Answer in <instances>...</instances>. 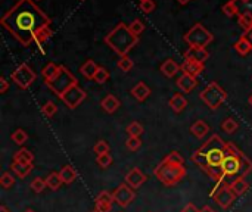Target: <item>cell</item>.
<instances>
[{"instance_id": "44", "label": "cell", "mask_w": 252, "mask_h": 212, "mask_svg": "<svg viewBox=\"0 0 252 212\" xmlns=\"http://www.w3.org/2000/svg\"><path fill=\"white\" fill-rule=\"evenodd\" d=\"M128 28H130V31H131L134 35H137V37H139V35L145 31V24H143L140 19H134V21L130 24V27H128Z\"/></svg>"}, {"instance_id": "22", "label": "cell", "mask_w": 252, "mask_h": 212, "mask_svg": "<svg viewBox=\"0 0 252 212\" xmlns=\"http://www.w3.org/2000/svg\"><path fill=\"white\" fill-rule=\"evenodd\" d=\"M50 35H52V30H50V27H49V25L41 27V28L34 34V41L37 43V46L40 47V50H41V52H44V50H43V43H44V41H47V40L50 38Z\"/></svg>"}, {"instance_id": "39", "label": "cell", "mask_w": 252, "mask_h": 212, "mask_svg": "<svg viewBox=\"0 0 252 212\" xmlns=\"http://www.w3.org/2000/svg\"><path fill=\"white\" fill-rule=\"evenodd\" d=\"M108 80H109V71H108L106 68L99 66V69H97V72H96V75H94V81H96L97 84H105Z\"/></svg>"}, {"instance_id": "4", "label": "cell", "mask_w": 252, "mask_h": 212, "mask_svg": "<svg viewBox=\"0 0 252 212\" xmlns=\"http://www.w3.org/2000/svg\"><path fill=\"white\" fill-rule=\"evenodd\" d=\"M105 43L120 56H126L139 43V37L130 31L128 25H126L124 22H120L105 37Z\"/></svg>"}, {"instance_id": "28", "label": "cell", "mask_w": 252, "mask_h": 212, "mask_svg": "<svg viewBox=\"0 0 252 212\" xmlns=\"http://www.w3.org/2000/svg\"><path fill=\"white\" fill-rule=\"evenodd\" d=\"M13 161H15V162H21V164H32L34 155H32L28 149L22 148V149H19V151L13 155Z\"/></svg>"}, {"instance_id": "3", "label": "cell", "mask_w": 252, "mask_h": 212, "mask_svg": "<svg viewBox=\"0 0 252 212\" xmlns=\"http://www.w3.org/2000/svg\"><path fill=\"white\" fill-rule=\"evenodd\" d=\"M252 171V161L235 145L227 143V155L223 162L224 177L242 179Z\"/></svg>"}, {"instance_id": "16", "label": "cell", "mask_w": 252, "mask_h": 212, "mask_svg": "<svg viewBox=\"0 0 252 212\" xmlns=\"http://www.w3.org/2000/svg\"><path fill=\"white\" fill-rule=\"evenodd\" d=\"M114 204V196L109 192H100L96 198V208L100 212H111Z\"/></svg>"}, {"instance_id": "29", "label": "cell", "mask_w": 252, "mask_h": 212, "mask_svg": "<svg viewBox=\"0 0 252 212\" xmlns=\"http://www.w3.org/2000/svg\"><path fill=\"white\" fill-rule=\"evenodd\" d=\"M235 49H236V52H238L239 55L245 56V55H248L250 52H252V43L245 37V35H242V37L236 41Z\"/></svg>"}, {"instance_id": "59", "label": "cell", "mask_w": 252, "mask_h": 212, "mask_svg": "<svg viewBox=\"0 0 252 212\" xmlns=\"http://www.w3.org/2000/svg\"><path fill=\"white\" fill-rule=\"evenodd\" d=\"M35 1H37V0H35Z\"/></svg>"}, {"instance_id": "24", "label": "cell", "mask_w": 252, "mask_h": 212, "mask_svg": "<svg viewBox=\"0 0 252 212\" xmlns=\"http://www.w3.org/2000/svg\"><path fill=\"white\" fill-rule=\"evenodd\" d=\"M230 184V189L233 190V193L236 195V198L238 196H242L247 190H248V187H250V184H248V182L245 180V177H242V179H235L232 183H229Z\"/></svg>"}, {"instance_id": "14", "label": "cell", "mask_w": 252, "mask_h": 212, "mask_svg": "<svg viewBox=\"0 0 252 212\" xmlns=\"http://www.w3.org/2000/svg\"><path fill=\"white\" fill-rule=\"evenodd\" d=\"M204 69H205V65H204V63L195 62V61H188V59H185L183 63L180 65V71H182L183 74H188V75L195 77V78H196L198 75H201V74L204 72Z\"/></svg>"}, {"instance_id": "58", "label": "cell", "mask_w": 252, "mask_h": 212, "mask_svg": "<svg viewBox=\"0 0 252 212\" xmlns=\"http://www.w3.org/2000/svg\"><path fill=\"white\" fill-rule=\"evenodd\" d=\"M140 1H143V0H140Z\"/></svg>"}, {"instance_id": "34", "label": "cell", "mask_w": 252, "mask_h": 212, "mask_svg": "<svg viewBox=\"0 0 252 212\" xmlns=\"http://www.w3.org/2000/svg\"><path fill=\"white\" fill-rule=\"evenodd\" d=\"M223 12L227 15V16H235V15H239L241 10H239V6L235 0H230L227 1L224 6H223Z\"/></svg>"}, {"instance_id": "37", "label": "cell", "mask_w": 252, "mask_h": 212, "mask_svg": "<svg viewBox=\"0 0 252 212\" xmlns=\"http://www.w3.org/2000/svg\"><path fill=\"white\" fill-rule=\"evenodd\" d=\"M0 186H1L3 189H12V187L15 186V177H13L10 173L4 171V173L1 174V177H0Z\"/></svg>"}, {"instance_id": "53", "label": "cell", "mask_w": 252, "mask_h": 212, "mask_svg": "<svg viewBox=\"0 0 252 212\" xmlns=\"http://www.w3.org/2000/svg\"><path fill=\"white\" fill-rule=\"evenodd\" d=\"M177 1H179L180 4H186V3H189L190 0H177Z\"/></svg>"}, {"instance_id": "12", "label": "cell", "mask_w": 252, "mask_h": 212, "mask_svg": "<svg viewBox=\"0 0 252 212\" xmlns=\"http://www.w3.org/2000/svg\"><path fill=\"white\" fill-rule=\"evenodd\" d=\"M112 196H114V202H115L118 207H121V208L128 207V205L136 199L134 189H131L127 183L120 184V186L112 192Z\"/></svg>"}, {"instance_id": "56", "label": "cell", "mask_w": 252, "mask_h": 212, "mask_svg": "<svg viewBox=\"0 0 252 212\" xmlns=\"http://www.w3.org/2000/svg\"><path fill=\"white\" fill-rule=\"evenodd\" d=\"M24 212H35L34 210H27V211H24Z\"/></svg>"}, {"instance_id": "5", "label": "cell", "mask_w": 252, "mask_h": 212, "mask_svg": "<svg viewBox=\"0 0 252 212\" xmlns=\"http://www.w3.org/2000/svg\"><path fill=\"white\" fill-rule=\"evenodd\" d=\"M155 177L164 184V186H176L177 183L182 182V179L186 176V168L183 165H174L167 161H162L155 170H154Z\"/></svg>"}, {"instance_id": "26", "label": "cell", "mask_w": 252, "mask_h": 212, "mask_svg": "<svg viewBox=\"0 0 252 212\" xmlns=\"http://www.w3.org/2000/svg\"><path fill=\"white\" fill-rule=\"evenodd\" d=\"M10 167H12V171H13L19 179L27 177V176L32 171V168H34L32 164H21V162H15V161H13V164H12Z\"/></svg>"}, {"instance_id": "31", "label": "cell", "mask_w": 252, "mask_h": 212, "mask_svg": "<svg viewBox=\"0 0 252 212\" xmlns=\"http://www.w3.org/2000/svg\"><path fill=\"white\" fill-rule=\"evenodd\" d=\"M58 72H59V66H58V65H55L53 62H50V63H47V65L43 68L41 75H43L44 81H46V83H49V81H52V80L58 75Z\"/></svg>"}, {"instance_id": "2", "label": "cell", "mask_w": 252, "mask_h": 212, "mask_svg": "<svg viewBox=\"0 0 252 212\" xmlns=\"http://www.w3.org/2000/svg\"><path fill=\"white\" fill-rule=\"evenodd\" d=\"M227 155V143L219 136L213 134L199 149L192 155V161L204 170L211 180L216 183L224 182L223 162Z\"/></svg>"}, {"instance_id": "10", "label": "cell", "mask_w": 252, "mask_h": 212, "mask_svg": "<svg viewBox=\"0 0 252 212\" xmlns=\"http://www.w3.org/2000/svg\"><path fill=\"white\" fill-rule=\"evenodd\" d=\"M12 81L19 87V89H28L30 86H32V83H35L37 80V74L35 71H32V68L27 63H21L13 72H12Z\"/></svg>"}, {"instance_id": "45", "label": "cell", "mask_w": 252, "mask_h": 212, "mask_svg": "<svg viewBox=\"0 0 252 212\" xmlns=\"http://www.w3.org/2000/svg\"><path fill=\"white\" fill-rule=\"evenodd\" d=\"M164 161H167V162H170V164H174V165H183L185 164V159H183V156L179 153V152H171Z\"/></svg>"}, {"instance_id": "38", "label": "cell", "mask_w": 252, "mask_h": 212, "mask_svg": "<svg viewBox=\"0 0 252 212\" xmlns=\"http://www.w3.org/2000/svg\"><path fill=\"white\" fill-rule=\"evenodd\" d=\"M10 139H12V142H15L16 145H24V143L27 142V139H28V134H27L22 128H18V130H15V131L12 133Z\"/></svg>"}, {"instance_id": "55", "label": "cell", "mask_w": 252, "mask_h": 212, "mask_svg": "<svg viewBox=\"0 0 252 212\" xmlns=\"http://www.w3.org/2000/svg\"><path fill=\"white\" fill-rule=\"evenodd\" d=\"M241 3H248V1H251V0H239Z\"/></svg>"}, {"instance_id": "30", "label": "cell", "mask_w": 252, "mask_h": 212, "mask_svg": "<svg viewBox=\"0 0 252 212\" xmlns=\"http://www.w3.org/2000/svg\"><path fill=\"white\" fill-rule=\"evenodd\" d=\"M46 184H47V187H49L50 190L55 192V190H59V189H61V186L63 184V182H62L59 173H50V174L46 177Z\"/></svg>"}, {"instance_id": "43", "label": "cell", "mask_w": 252, "mask_h": 212, "mask_svg": "<svg viewBox=\"0 0 252 212\" xmlns=\"http://www.w3.org/2000/svg\"><path fill=\"white\" fill-rule=\"evenodd\" d=\"M93 152H94L97 156H100V155H105V153H109V145H108L105 140H99V142L94 145V148H93Z\"/></svg>"}, {"instance_id": "42", "label": "cell", "mask_w": 252, "mask_h": 212, "mask_svg": "<svg viewBox=\"0 0 252 212\" xmlns=\"http://www.w3.org/2000/svg\"><path fill=\"white\" fill-rule=\"evenodd\" d=\"M140 146H142V140H140V137H128V139H127V142H126V148H127L128 151H131V152L139 151V149H140Z\"/></svg>"}, {"instance_id": "7", "label": "cell", "mask_w": 252, "mask_h": 212, "mask_svg": "<svg viewBox=\"0 0 252 212\" xmlns=\"http://www.w3.org/2000/svg\"><path fill=\"white\" fill-rule=\"evenodd\" d=\"M199 99L210 108V109H219L227 99V93L223 87H220L219 83L213 81L210 83L199 94Z\"/></svg>"}, {"instance_id": "6", "label": "cell", "mask_w": 252, "mask_h": 212, "mask_svg": "<svg viewBox=\"0 0 252 212\" xmlns=\"http://www.w3.org/2000/svg\"><path fill=\"white\" fill-rule=\"evenodd\" d=\"M75 84H78L75 75H74L66 66H63V65H59V72H58V75H56L52 81L46 83V86H47L58 97H61L68 89H71V87L75 86Z\"/></svg>"}, {"instance_id": "18", "label": "cell", "mask_w": 252, "mask_h": 212, "mask_svg": "<svg viewBox=\"0 0 252 212\" xmlns=\"http://www.w3.org/2000/svg\"><path fill=\"white\" fill-rule=\"evenodd\" d=\"M131 94L134 96L136 100L145 102V100L149 97V94H151V89L146 86V83L140 81V83H137V84L131 89Z\"/></svg>"}, {"instance_id": "13", "label": "cell", "mask_w": 252, "mask_h": 212, "mask_svg": "<svg viewBox=\"0 0 252 212\" xmlns=\"http://www.w3.org/2000/svg\"><path fill=\"white\" fill-rule=\"evenodd\" d=\"M148 180V177L139 170V168H133L131 171H128L124 177V182L131 187V189H139L145 182Z\"/></svg>"}, {"instance_id": "20", "label": "cell", "mask_w": 252, "mask_h": 212, "mask_svg": "<svg viewBox=\"0 0 252 212\" xmlns=\"http://www.w3.org/2000/svg\"><path fill=\"white\" fill-rule=\"evenodd\" d=\"M97 69H99V66L96 65V62L92 61V59H89V61H86V62L81 65L80 72H81V75H84L87 80H94V75H96Z\"/></svg>"}, {"instance_id": "36", "label": "cell", "mask_w": 252, "mask_h": 212, "mask_svg": "<svg viewBox=\"0 0 252 212\" xmlns=\"http://www.w3.org/2000/svg\"><path fill=\"white\" fill-rule=\"evenodd\" d=\"M127 134L128 137H140L143 134V127L142 124H139L137 121L131 122L128 127H127Z\"/></svg>"}, {"instance_id": "11", "label": "cell", "mask_w": 252, "mask_h": 212, "mask_svg": "<svg viewBox=\"0 0 252 212\" xmlns=\"http://www.w3.org/2000/svg\"><path fill=\"white\" fill-rule=\"evenodd\" d=\"M86 97H87L86 91H84L78 84H75V86H72L71 89H68L59 99H61L69 109H75L77 106H80V105L86 100Z\"/></svg>"}, {"instance_id": "35", "label": "cell", "mask_w": 252, "mask_h": 212, "mask_svg": "<svg viewBox=\"0 0 252 212\" xmlns=\"http://www.w3.org/2000/svg\"><path fill=\"white\" fill-rule=\"evenodd\" d=\"M221 128H223L227 134H233V133H236V131H238L239 124H238L233 118H227V120H224V121H223Z\"/></svg>"}, {"instance_id": "52", "label": "cell", "mask_w": 252, "mask_h": 212, "mask_svg": "<svg viewBox=\"0 0 252 212\" xmlns=\"http://www.w3.org/2000/svg\"><path fill=\"white\" fill-rule=\"evenodd\" d=\"M0 212H10V211H9V208H7L6 205H0Z\"/></svg>"}, {"instance_id": "47", "label": "cell", "mask_w": 252, "mask_h": 212, "mask_svg": "<svg viewBox=\"0 0 252 212\" xmlns=\"http://www.w3.org/2000/svg\"><path fill=\"white\" fill-rule=\"evenodd\" d=\"M140 9H142V12H145V13L154 12V9H155L154 0H143V1H140Z\"/></svg>"}, {"instance_id": "40", "label": "cell", "mask_w": 252, "mask_h": 212, "mask_svg": "<svg viewBox=\"0 0 252 212\" xmlns=\"http://www.w3.org/2000/svg\"><path fill=\"white\" fill-rule=\"evenodd\" d=\"M46 187H47L46 179L37 177V179H34V180L31 182V189H32V192H35V193H41Z\"/></svg>"}, {"instance_id": "57", "label": "cell", "mask_w": 252, "mask_h": 212, "mask_svg": "<svg viewBox=\"0 0 252 212\" xmlns=\"http://www.w3.org/2000/svg\"><path fill=\"white\" fill-rule=\"evenodd\" d=\"M92 212H100V211H99L97 208H94V210H93V211H92Z\"/></svg>"}, {"instance_id": "50", "label": "cell", "mask_w": 252, "mask_h": 212, "mask_svg": "<svg viewBox=\"0 0 252 212\" xmlns=\"http://www.w3.org/2000/svg\"><path fill=\"white\" fill-rule=\"evenodd\" d=\"M201 212H216V211H214V208H213V207H210V205H205V207L201 210Z\"/></svg>"}, {"instance_id": "15", "label": "cell", "mask_w": 252, "mask_h": 212, "mask_svg": "<svg viewBox=\"0 0 252 212\" xmlns=\"http://www.w3.org/2000/svg\"><path fill=\"white\" fill-rule=\"evenodd\" d=\"M183 56H185V59H188V61H195V62L204 63V62L208 59L210 53H208V50L204 49V47H189V49L183 53Z\"/></svg>"}, {"instance_id": "48", "label": "cell", "mask_w": 252, "mask_h": 212, "mask_svg": "<svg viewBox=\"0 0 252 212\" xmlns=\"http://www.w3.org/2000/svg\"><path fill=\"white\" fill-rule=\"evenodd\" d=\"M7 89H9V83L6 81L4 77H1V78H0V93L4 94V93L7 91Z\"/></svg>"}, {"instance_id": "23", "label": "cell", "mask_w": 252, "mask_h": 212, "mask_svg": "<svg viewBox=\"0 0 252 212\" xmlns=\"http://www.w3.org/2000/svg\"><path fill=\"white\" fill-rule=\"evenodd\" d=\"M179 71H180V65L176 63L173 59H167V61L161 65V72H162L167 78H173Z\"/></svg>"}, {"instance_id": "41", "label": "cell", "mask_w": 252, "mask_h": 212, "mask_svg": "<svg viewBox=\"0 0 252 212\" xmlns=\"http://www.w3.org/2000/svg\"><path fill=\"white\" fill-rule=\"evenodd\" d=\"M56 111H58V106H56L53 102H47V103H44V105L41 106V112H43V115L47 117V118H52V117L56 114Z\"/></svg>"}, {"instance_id": "21", "label": "cell", "mask_w": 252, "mask_h": 212, "mask_svg": "<svg viewBox=\"0 0 252 212\" xmlns=\"http://www.w3.org/2000/svg\"><path fill=\"white\" fill-rule=\"evenodd\" d=\"M120 100L114 96V94H108L103 100H102V103H100V106H102V109L106 112V114H114L118 108H120Z\"/></svg>"}, {"instance_id": "25", "label": "cell", "mask_w": 252, "mask_h": 212, "mask_svg": "<svg viewBox=\"0 0 252 212\" xmlns=\"http://www.w3.org/2000/svg\"><path fill=\"white\" fill-rule=\"evenodd\" d=\"M190 131H192V134H193L195 137L202 139V137H205V136L210 133V127H208V124H207L205 121L199 120V121H196V122L190 127Z\"/></svg>"}, {"instance_id": "17", "label": "cell", "mask_w": 252, "mask_h": 212, "mask_svg": "<svg viewBox=\"0 0 252 212\" xmlns=\"http://www.w3.org/2000/svg\"><path fill=\"white\" fill-rule=\"evenodd\" d=\"M177 86H179V89H180L183 93H190V91H193V89L198 86V81H196L195 77H190V75H188V74H182V75L179 77V80H177Z\"/></svg>"}, {"instance_id": "51", "label": "cell", "mask_w": 252, "mask_h": 212, "mask_svg": "<svg viewBox=\"0 0 252 212\" xmlns=\"http://www.w3.org/2000/svg\"><path fill=\"white\" fill-rule=\"evenodd\" d=\"M244 35H245V37H247V38H248V40H250V41H251V43H252V30H250V31H247V32H245Z\"/></svg>"}, {"instance_id": "49", "label": "cell", "mask_w": 252, "mask_h": 212, "mask_svg": "<svg viewBox=\"0 0 252 212\" xmlns=\"http://www.w3.org/2000/svg\"><path fill=\"white\" fill-rule=\"evenodd\" d=\"M182 212H201V210H198L195 204H188V205L182 210Z\"/></svg>"}, {"instance_id": "8", "label": "cell", "mask_w": 252, "mask_h": 212, "mask_svg": "<svg viewBox=\"0 0 252 212\" xmlns=\"http://www.w3.org/2000/svg\"><path fill=\"white\" fill-rule=\"evenodd\" d=\"M185 43L189 44V47H207L213 41L211 32L202 25V24H195L183 37Z\"/></svg>"}, {"instance_id": "9", "label": "cell", "mask_w": 252, "mask_h": 212, "mask_svg": "<svg viewBox=\"0 0 252 212\" xmlns=\"http://www.w3.org/2000/svg\"><path fill=\"white\" fill-rule=\"evenodd\" d=\"M210 196L217 202L219 207H221L223 210H227L232 207V204L236 201V195L233 193V190L230 189V184L226 182H219L216 183V187L213 189V192L210 193Z\"/></svg>"}, {"instance_id": "19", "label": "cell", "mask_w": 252, "mask_h": 212, "mask_svg": "<svg viewBox=\"0 0 252 212\" xmlns=\"http://www.w3.org/2000/svg\"><path fill=\"white\" fill-rule=\"evenodd\" d=\"M168 105H170V108H171L176 114H180V112H183L185 108L188 106V100H186V97H185L183 94L176 93V94L170 99Z\"/></svg>"}, {"instance_id": "1", "label": "cell", "mask_w": 252, "mask_h": 212, "mask_svg": "<svg viewBox=\"0 0 252 212\" xmlns=\"http://www.w3.org/2000/svg\"><path fill=\"white\" fill-rule=\"evenodd\" d=\"M0 24L21 44L30 46L34 41V34L41 27L50 24V18L34 0H18V3L1 16Z\"/></svg>"}, {"instance_id": "46", "label": "cell", "mask_w": 252, "mask_h": 212, "mask_svg": "<svg viewBox=\"0 0 252 212\" xmlns=\"http://www.w3.org/2000/svg\"><path fill=\"white\" fill-rule=\"evenodd\" d=\"M111 164H112V156L109 153H105V155L97 156V165L100 168H108Z\"/></svg>"}, {"instance_id": "54", "label": "cell", "mask_w": 252, "mask_h": 212, "mask_svg": "<svg viewBox=\"0 0 252 212\" xmlns=\"http://www.w3.org/2000/svg\"><path fill=\"white\" fill-rule=\"evenodd\" d=\"M248 102H250V105H251V106H252V94H251V96H250V99H248Z\"/></svg>"}, {"instance_id": "27", "label": "cell", "mask_w": 252, "mask_h": 212, "mask_svg": "<svg viewBox=\"0 0 252 212\" xmlns=\"http://www.w3.org/2000/svg\"><path fill=\"white\" fill-rule=\"evenodd\" d=\"M59 176H61V179H62V182H63V184H71L75 179H77V171H75V168L74 167H71V165H65L61 171H59Z\"/></svg>"}, {"instance_id": "32", "label": "cell", "mask_w": 252, "mask_h": 212, "mask_svg": "<svg viewBox=\"0 0 252 212\" xmlns=\"http://www.w3.org/2000/svg\"><path fill=\"white\" fill-rule=\"evenodd\" d=\"M117 66H118L123 72H130V71L133 69V66H134V62H133V59H130V58L126 55V56H121V58L118 59Z\"/></svg>"}, {"instance_id": "33", "label": "cell", "mask_w": 252, "mask_h": 212, "mask_svg": "<svg viewBox=\"0 0 252 212\" xmlns=\"http://www.w3.org/2000/svg\"><path fill=\"white\" fill-rule=\"evenodd\" d=\"M239 25L244 28L245 32L252 30V13L241 12V13H239Z\"/></svg>"}]
</instances>
